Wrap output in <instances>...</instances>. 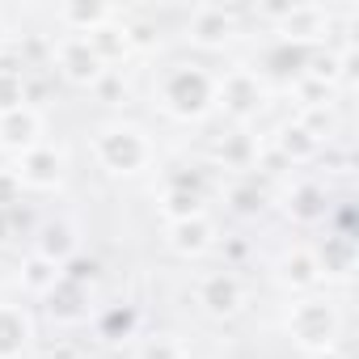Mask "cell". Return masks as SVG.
Returning a JSON list of instances; mask_svg holds the SVG:
<instances>
[{
  "instance_id": "6da1fadb",
  "label": "cell",
  "mask_w": 359,
  "mask_h": 359,
  "mask_svg": "<svg viewBox=\"0 0 359 359\" xmlns=\"http://www.w3.org/2000/svg\"><path fill=\"white\" fill-rule=\"evenodd\" d=\"M216 102V81L203 68H173L161 81V106L173 118H203Z\"/></svg>"
},
{
  "instance_id": "7a4b0ae2",
  "label": "cell",
  "mask_w": 359,
  "mask_h": 359,
  "mask_svg": "<svg viewBox=\"0 0 359 359\" xmlns=\"http://www.w3.org/2000/svg\"><path fill=\"white\" fill-rule=\"evenodd\" d=\"M93 152L114 173H135L140 165H148V140L135 127H106L93 140Z\"/></svg>"
},
{
  "instance_id": "3957f363",
  "label": "cell",
  "mask_w": 359,
  "mask_h": 359,
  "mask_svg": "<svg viewBox=\"0 0 359 359\" xmlns=\"http://www.w3.org/2000/svg\"><path fill=\"white\" fill-rule=\"evenodd\" d=\"M287 334L304 346V351H325L338 334V317L325 300H300L287 313Z\"/></svg>"
},
{
  "instance_id": "277c9868",
  "label": "cell",
  "mask_w": 359,
  "mask_h": 359,
  "mask_svg": "<svg viewBox=\"0 0 359 359\" xmlns=\"http://www.w3.org/2000/svg\"><path fill=\"white\" fill-rule=\"evenodd\" d=\"M13 173H18V182L30 187V191H51V187H60V177H64V152L39 144V148L18 156Z\"/></svg>"
},
{
  "instance_id": "5b68a950",
  "label": "cell",
  "mask_w": 359,
  "mask_h": 359,
  "mask_svg": "<svg viewBox=\"0 0 359 359\" xmlns=\"http://www.w3.org/2000/svg\"><path fill=\"white\" fill-rule=\"evenodd\" d=\"M55 64H60V72H64L72 85H97V81L106 76V64L97 60V51H93L85 39H76V34L55 47Z\"/></svg>"
},
{
  "instance_id": "8992f818",
  "label": "cell",
  "mask_w": 359,
  "mask_h": 359,
  "mask_svg": "<svg viewBox=\"0 0 359 359\" xmlns=\"http://www.w3.org/2000/svg\"><path fill=\"white\" fill-rule=\"evenodd\" d=\"M39 144H43V118H39V110L18 106L9 114H0V148H5V152L22 156V152H30Z\"/></svg>"
},
{
  "instance_id": "52a82bcc",
  "label": "cell",
  "mask_w": 359,
  "mask_h": 359,
  "mask_svg": "<svg viewBox=\"0 0 359 359\" xmlns=\"http://www.w3.org/2000/svg\"><path fill=\"white\" fill-rule=\"evenodd\" d=\"M216 97H220V106H224L233 118H250V114L262 106V85H258L254 72L237 68V72H229V76L216 85Z\"/></svg>"
},
{
  "instance_id": "ba28073f",
  "label": "cell",
  "mask_w": 359,
  "mask_h": 359,
  "mask_svg": "<svg viewBox=\"0 0 359 359\" xmlns=\"http://www.w3.org/2000/svg\"><path fill=\"white\" fill-rule=\"evenodd\" d=\"M199 304H203L212 317H233V313L241 309V283H237L233 275H224V271L203 275V283H199Z\"/></svg>"
},
{
  "instance_id": "9c48e42d",
  "label": "cell",
  "mask_w": 359,
  "mask_h": 359,
  "mask_svg": "<svg viewBox=\"0 0 359 359\" xmlns=\"http://www.w3.org/2000/svg\"><path fill=\"white\" fill-rule=\"evenodd\" d=\"M191 39L199 47H224L233 39V13L220 5H199L191 13Z\"/></svg>"
},
{
  "instance_id": "30bf717a",
  "label": "cell",
  "mask_w": 359,
  "mask_h": 359,
  "mask_svg": "<svg viewBox=\"0 0 359 359\" xmlns=\"http://www.w3.org/2000/svg\"><path fill=\"white\" fill-rule=\"evenodd\" d=\"M212 241H216V233H212L208 216H195V220H177V224H169V245H173L177 254H187V258H199Z\"/></svg>"
},
{
  "instance_id": "8fae6325",
  "label": "cell",
  "mask_w": 359,
  "mask_h": 359,
  "mask_svg": "<svg viewBox=\"0 0 359 359\" xmlns=\"http://www.w3.org/2000/svg\"><path fill=\"white\" fill-rule=\"evenodd\" d=\"M110 18H114V9H110V5H89V0H72V5H64V9H60V22H64L76 39H89V34H93V30H102Z\"/></svg>"
},
{
  "instance_id": "7c38bea8",
  "label": "cell",
  "mask_w": 359,
  "mask_h": 359,
  "mask_svg": "<svg viewBox=\"0 0 359 359\" xmlns=\"http://www.w3.org/2000/svg\"><path fill=\"white\" fill-rule=\"evenodd\" d=\"M30 317L22 309H0V359H18L30 346Z\"/></svg>"
},
{
  "instance_id": "4fadbf2b",
  "label": "cell",
  "mask_w": 359,
  "mask_h": 359,
  "mask_svg": "<svg viewBox=\"0 0 359 359\" xmlns=\"http://www.w3.org/2000/svg\"><path fill=\"white\" fill-rule=\"evenodd\" d=\"M93 51H97V60L102 64H114V60H123L127 51H131V39H127V26H102V30H93L89 39H85Z\"/></svg>"
},
{
  "instance_id": "5bb4252c",
  "label": "cell",
  "mask_w": 359,
  "mask_h": 359,
  "mask_svg": "<svg viewBox=\"0 0 359 359\" xmlns=\"http://www.w3.org/2000/svg\"><path fill=\"white\" fill-rule=\"evenodd\" d=\"M39 258H47V262H55V266H64L68 258H76V237H72V229H68V224H47V229H43V241H39Z\"/></svg>"
},
{
  "instance_id": "9a60e30c",
  "label": "cell",
  "mask_w": 359,
  "mask_h": 359,
  "mask_svg": "<svg viewBox=\"0 0 359 359\" xmlns=\"http://www.w3.org/2000/svg\"><path fill=\"white\" fill-rule=\"evenodd\" d=\"M161 212H165L169 224H177V220H195V216H203V195H199V191H187V187H173V191L165 195Z\"/></svg>"
},
{
  "instance_id": "2e32d148",
  "label": "cell",
  "mask_w": 359,
  "mask_h": 359,
  "mask_svg": "<svg viewBox=\"0 0 359 359\" xmlns=\"http://www.w3.org/2000/svg\"><path fill=\"white\" fill-rule=\"evenodd\" d=\"M317 279H321V266L309 250H296V254L283 258V283L287 287H313Z\"/></svg>"
},
{
  "instance_id": "e0dca14e",
  "label": "cell",
  "mask_w": 359,
  "mask_h": 359,
  "mask_svg": "<svg viewBox=\"0 0 359 359\" xmlns=\"http://www.w3.org/2000/svg\"><path fill=\"white\" fill-rule=\"evenodd\" d=\"M321 148V140L304 127V123H296V127H283V135H279V152L287 156V161H309L313 152Z\"/></svg>"
},
{
  "instance_id": "ac0fdd59",
  "label": "cell",
  "mask_w": 359,
  "mask_h": 359,
  "mask_svg": "<svg viewBox=\"0 0 359 359\" xmlns=\"http://www.w3.org/2000/svg\"><path fill=\"white\" fill-rule=\"evenodd\" d=\"M55 304H51V313L55 317H64V321H72V317H81V300H85V283H72V279H64L60 275V283L47 292Z\"/></svg>"
},
{
  "instance_id": "d6986e66",
  "label": "cell",
  "mask_w": 359,
  "mask_h": 359,
  "mask_svg": "<svg viewBox=\"0 0 359 359\" xmlns=\"http://www.w3.org/2000/svg\"><path fill=\"white\" fill-rule=\"evenodd\" d=\"M287 212H292L296 220L313 224V220H321V216H325V195H321L317 187H296V191H292V199H287Z\"/></svg>"
},
{
  "instance_id": "ffe728a7",
  "label": "cell",
  "mask_w": 359,
  "mask_h": 359,
  "mask_svg": "<svg viewBox=\"0 0 359 359\" xmlns=\"http://www.w3.org/2000/svg\"><path fill=\"white\" fill-rule=\"evenodd\" d=\"M60 275H64V271H60L55 262H47V258L34 254V258L26 262V271H22V283H26L30 292H43V296H47V292L60 283Z\"/></svg>"
},
{
  "instance_id": "44dd1931",
  "label": "cell",
  "mask_w": 359,
  "mask_h": 359,
  "mask_svg": "<svg viewBox=\"0 0 359 359\" xmlns=\"http://www.w3.org/2000/svg\"><path fill=\"white\" fill-rule=\"evenodd\" d=\"M313 258H317L321 275H346V271H351V241H346V237H334V241H325V250L313 254Z\"/></svg>"
},
{
  "instance_id": "7402d4cb",
  "label": "cell",
  "mask_w": 359,
  "mask_h": 359,
  "mask_svg": "<svg viewBox=\"0 0 359 359\" xmlns=\"http://www.w3.org/2000/svg\"><path fill=\"white\" fill-rule=\"evenodd\" d=\"M18 106H26V81H22L18 68L0 64V114H9Z\"/></svg>"
},
{
  "instance_id": "603a6c76",
  "label": "cell",
  "mask_w": 359,
  "mask_h": 359,
  "mask_svg": "<svg viewBox=\"0 0 359 359\" xmlns=\"http://www.w3.org/2000/svg\"><path fill=\"white\" fill-rule=\"evenodd\" d=\"M140 359H187V355H182V346L169 342V338H152V342L140 346Z\"/></svg>"
},
{
  "instance_id": "cb8c5ba5",
  "label": "cell",
  "mask_w": 359,
  "mask_h": 359,
  "mask_svg": "<svg viewBox=\"0 0 359 359\" xmlns=\"http://www.w3.org/2000/svg\"><path fill=\"white\" fill-rule=\"evenodd\" d=\"M18 195H22L18 173H13V169H0V212H5L9 203H18Z\"/></svg>"
},
{
  "instance_id": "d4e9b609",
  "label": "cell",
  "mask_w": 359,
  "mask_h": 359,
  "mask_svg": "<svg viewBox=\"0 0 359 359\" xmlns=\"http://www.w3.org/2000/svg\"><path fill=\"white\" fill-rule=\"evenodd\" d=\"M220 156H229V161H237V165H245L250 156H254V144L245 140V135H233L224 148H220Z\"/></svg>"
},
{
  "instance_id": "484cf974",
  "label": "cell",
  "mask_w": 359,
  "mask_h": 359,
  "mask_svg": "<svg viewBox=\"0 0 359 359\" xmlns=\"http://www.w3.org/2000/svg\"><path fill=\"white\" fill-rule=\"evenodd\" d=\"M229 199H233L237 212H258V208H262V191H254V187H237Z\"/></svg>"
},
{
  "instance_id": "4316f807",
  "label": "cell",
  "mask_w": 359,
  "mask_h": 359,
  "mask_svg": "<svg viewBox=\"0 0 359 359\" xmlns=\"http://www.w3.org/2000/svg\"><path fill=\"white\" fill-rule=\"evenodd\" d=\"M5 233H9V229H5V212H0V241H5Z\"/></svg>"
},
{
  "instance_id": "83f0119b",
  "label": "cell",
  "mask_w": 359,
  "mask_h": 359,
  "mask_svg": "<svg viewBox=\"0 0 359 359\" xmlns=\"http://www.w3.org/2000/svg\"><path fill=\"white\" fill-rule=\"evenodd\" d=\"M5 34H9V30H5V22H0V47H5Z\"/></svg>"
}]
</instances>
